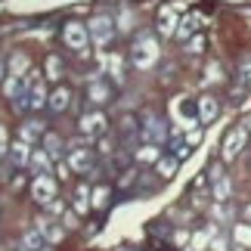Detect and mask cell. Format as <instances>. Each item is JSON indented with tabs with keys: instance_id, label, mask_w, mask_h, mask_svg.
<instances>
[{
	"instance_id": "34",
	"label": "cell",
	"mask_w": 251,
	"mask_h": 251,
	"mask_svg": "<svg viewBox=\"0 0 251 251\" xmlns=\"http://www.w3.org/2000/svg\"><path fill=\"white\" fill-rule=\"evenodd\" d=\"M220 78V65H208V81H217Z\"/></svg>"
},
{
	"instance_id": "31",
	"label": "cell",
	"mask_w": 251,
	"mask_h": 251,
	"mask_svg": "<svg viewBox=\"0 0 251 251\" xmlns=\"http://www.w3.org/2000/svg\"><path fill=\"white\" fill-rule=\"evenodd\" d=\"M239 81H242V84H251V59L242 62V69H239Z\"/></svg>"
},
{
	"instance_id": "13",
	"label": "cell",
	"mask_w": 251,
	"mask_h": 251,
	"mask_svg": "<svg viewBox=\"0 0 251 251\" xmlns=\"http://www.w3.org/2000/svg\"><path fill=\"white\" fill-rule=\"evenodd\" d=\"M211 183H214V199H217V201H226L229 192H233V186H229V180L224 177V171H220L217 165L211 168Z\"/></svg>"
},
{
	"instance_id": "21",
	"label": "cell",
	"mask_w": 251,
	"mask_h": 251,
	"mask_svg": "<svg viewBox=\"0 0 251 251\" xmlns=\"http://www.w3.org/2000/svg\"><path fill=\"white\" fill-rule=\"evenodd\" d=\"M37 137H44V124H41V121H28V124H22V130H19V140L34 143Z\"/></svg>"
},
{
	"instance_id": "32",
	"label": "cell",
	"mask_w": 251,
	"mask_h": 251,
	"mask_svg": "<svg viewBox=\"0 0 251 251\" xmlns=\"http://www.w3.org/2000/svg\"><path fill=\"white\" fill-rule=\"evenodd\" d=\"M201 47H205V37H189L186 50H189V53H201Z\"/></svg>"
},
{
	"instance_id": "41",
	"label": "cell",
	"mask_w": 251,
	"mask_h": 251,
	"mask_svg": "<svg viewBox=\"0 0 251 251\" xmlns=\"http://www.w3.org/2000/svg\"><path fill=\"white\" fill-rule=\"evenodd\" d=\"M245 214H248V217H251V205H248V208H245Z\"/></svg>"
},
{
	"instance_id": "12",
	"label": "cell",
	"mask_w": 251,
	"mask_h": 251,
	"mask_svg": "<svg viewBox=\"0 0 251 251\" xmlns=\"http://www.w3.org/2000/svg\"><path fill=\"white\" fill-rule=\"evenodd\" d=\"M87 100H90L93 105L109 102L112 100V87L105 84V81H90V84H87Z\"/></svg>"
},
{
	"instance_id": "18",
	"label": "cell",
	"mask_w": 251,
	"mask_h": 251,
	"mask_svg": "<svg viewBox=\"0 0 251 251\" xmlns=\"http://www.w3.org/2000/svg\"><path fill=\"white\" fill-rule=\"evenodd\" d=\"M199 22H201L199 16H186V19H180V25H177V34H174V37H177V41H189V37L196 34Z\"/></svg>"
},
{
	"instance_id": "23",
	"label": "cell",
	"mask_w": 251,
	"mask_h": 251,
	"mask_svg": "<svg viewBox=\"0 0 251 251\" xmlns=\"http://www.w3.org/2000/svg\"><path fill=\"white\" fill-rule=\"evenodd\" d=\"M44 152L50 158H59V152H62V140L56 137V133H44Z\"/></svg>"
},
{
	"instance_id": "5",
	"label": "cell",
	"mask_w": 251,
	"mask_h": 251,
	"mask_svg": "<svg viewBox=\"0 0 251 251\" xmlns=\"http://www.w3.org/2000/svg\"><path fill=\"white\" fill-rule=\"evenodd\" d=\"M31 196L37 205H50V201L56 199V180L50 177V174H41V177L31 180Z\"/></svg>"
},
{
	"instance_id": "38",
	"label": "cell",
	"mask_w": 251,
	"mask_h": 251,
	"mask_svg": "<svg viewBox=\"0 0 251 251\" xmlns=\"http://www.w3.org/2000/svg\"><path fill=\"white\" fill-rule=\"evenodd\" d=\"M3 149H9V146H6V130L0 127V152H3Z\"/></svg>"
},
{
	"instance_id": "43",
	"label": "cell",
	"mask_w": 251,
	"mask_h": 251,
	"mask_svg": "<svg viewBox=\"0 0 251 251\" xmlns=\"http://www.w3.org/2000/svg\"><path fill=\"white\" fill-rule=\"evenodd\" d=\"M118 251H130V248H118Z\"/></svg>"
},
{
	"instance_id": "42",
	"label": "cell",
	"mask_w": 251,
	"mask_h": 251,
	"mask_svg": "<svg viewBox=\"0 0 251 251\" xmlns=\"http://www.w3.org/2000/svg\"><path fill=\"white\" fill-rule=\"evenodd\" d=\"M9 251H22V245H19V248H9Z\"/></svg>"
},
{
	"instance_id": "36",
	"label": "cell",
	"mask_w": 251,
	"mask_h": 251,
	"mask_svg": "<svg viewBox=\"0 0 251 251\" xmlns=\"http://www.w3.org/2000/svg\"><path fill=\"white\" fill-rule=\"evenodd\" d=\"M211 248H214V251H226V242H224L220 236H214V242H211Z\"/></svg>"
},
{
	"instance_id": "22",
	"label": "cell",
	"mask_w": 251,
	"mask_h": 251,
	"mask_svg": "<svg viewBox=\"0 0 251 251\" xmlns=\"http://www.w3.org/2000/svg\"><path fill=\"white\" fill-rule=\"evenodd\" d=\"M90 196L93 192H87V186H78V192H75V211H78V214H87V211L93 208Z\"/></svg>"
},
{
	"instance_id": "16",
	"label": "cell",
	"mask_w": 251,
	"mask_h": 251,
	"mask_svg": "<svg viewBox=\"0 0 251 251\" xmlns=\"http://www.w3.org/2000/svg\"><path fill=\"white\" fill-rule=\"evenodd\" d=\"M50 165H53V158L47 155L44 149H37V152H31V161H28V171H31L34 177H41V174H50Z\"/></svg>"
},
{
	"instance_id": "15",
	"label": "cell",
	"mask_w": 251,
	"mask_h": 251,
	"mask_svg": "<svg viewBox=\"0 0 251 251\" xmlns=\"http://www.w3.org/2000/svg\"><path fill=\"white\" fill-rule=\"evenodd\" d=\"M217 115H220L217 100H214V96H201V100H199V121L201 124H211Z\"/></svg>"
},
{
	"instance_id": "3",
	"label": "cell",
	"mask_w": 251,
	"mask_h": 251,
	"mask_svg": "<svg viewBox=\"0 0 251 251\" xmlns=\"http://www.w3.org/2000/svg\"><path fill=\"white\" fill-rule=\"evenodd\" d=\"M62 41H65V47H69V50L84 53L87 44H90V31H87V25H81V22H65V28H62Z\"/></svg>"
},
{
	"instance_id": "11",
	"label": "cell",
	"mask_w": 251,
	"mask_h": 251,
	"mask_svg": "<svg viewBox=\"0 0 251 251\" xmlns=\"http://www.w3.org/2000/svg\"><path fill=\"white\" fill-rule=\"evenodd\" d=\"M69 165L78 171V174H87L93 168V155H90V149H81V146H75L69 152Z\"/></svg>"
},
{
	"instance_id": "37",
	"label": "cell",
	"mask_w": 251,
	"mask_h": 251,
	"mask_svg": "<svg viewBox=\"0 0 251 251\" xmlns=\"http://www.w3.org/2000/svg\"><path fill=\"white\" fill-rule=\"evenodd\" d=\"M118 22H121L124 31H127V28H130V13H121V16H118Z\"/></svg>"
},
{
	"instance_id": "27",
	"label": "cell",
	"mask_w": 251,
	"mask_h": 251,
	"mask_svg": "<svg viewBox=\"0 0 251 251\" xmlns=\"http://www.w3.org/2000/svg\"><path fill=\"white\" fill-rule=\"evenodd\" d=\"M192 152V143L186 140V133H183V137H174V155L177 158H186Z\"/></svg>"
},
{
	"instance_id": "40",
	"label": "cell",
	"mask_w": 251,
	"mask_h": 251,
	"mask_svg": "<svg viewBox=\"0 0 251 251\" xmlns=\"http://www.w3.org/2000/svg\"><path fill=\"white\" fill-rule=\"evenodd\" d=\"M0 78H3V59H0Z\"/></svg>"
},
{
	"instance_id": "9",
	"label": "cell",
	"mask_w": 251,
	"mask_h": 251,
	"mask_svg": "<svg viewBox=\"0 0 251 251\" xmlns=\"http://www.w3.org/2000/svg\"><path fill=\"white\" fill-rule=\"evenodd\" d=\"M177 25H180L177 9H174V6H161V9H158V34H161V37L177 34Z\"/></svg>"
},
{
	"instance_id": "24",
	"label": "cell",
	"mask_w": 251,
	"mask_h": 251,
	"mask_svg": "<svg viewBox=\"0 0 251 251\" xmlns=\"http://www.w3.org/2000/svg\"><path fill=\"white\" fill-rule=\"evenodd\" d=\"M137 158H140V161H158V158H161V149L155 146V143H146V146L137 149Z\"/></svg>"
},
{
	"instance_id": "25",
	"label": "cell",
	"mask_w": 251,
	"mask_h": 251,
	"mask_svg": "<svg viewBox=\"0 0 251 251\" xmlns=\"http://www.w3.org/2000/svg\"><path fill=\"white\" fill-rule=\"evenodd\" d=\"M102 65H105V72H109L115 81H121V78H124V75H121V59H118L115 53H112V56H105V59H102Z\"/></svg>"
},
{
	"instance_id": "1",
	"label": "cell",
	"mask_w": 251,
	"mask_h": 251,
	"mask_svg": "<svg viewBox=\"0 0 251 251\" xmlns=\"http://www.w3.org/2000/svg\"><path fill=\"white\" fill-rule=\"evenodd\" d=\"M158 41H155V34H140L137 41H133L130 47V62H133V69H140V72H146L152 69V65L158 62Z\"/></svg>"
},
{
	"instance_id": "30",
	"label": "cell",
	"mask_w": 251,
	"mask_h": 251,
	"mask_svg": "<svg viewBox=\"0 0 251 251\" xmlns=\"http://www.w3.org/2000/svg\"><path fill=\"white\" fill-rule=\"evenodd\" d=\"M236 242H242V245H251V226H236Z\"/></svg>"
},
{
	"instance_id": "28",
	"label": "cell",
	"mask_w": 251,
	"mask_h": 251,
	"mask_svg": "<svg viewBox=\"0 0 251 251\" xmlns=\"http://www.w3.org/2000/svg\"><path fill=\"white\" fill-rule=\"evenodd\" d=\"M90 201H93V208H105V205H109V189H105V186H100V189H93V196H90Z\"/></svg>"
},
{
	"instance_id": "8",
	"label": "cell",
	"mask_w": 251,
	"mask_h": 251,
	"mask_svg": "<svg viewBox=\"0 0 251 251\" xmlns=\"http://www.w3.org/2000/svg\"><path fill=\"white\" fill-rule=\"evenodd\" d=\"M78 127L87 140L90 137H100V133H105V115L102 112H90V115H84V118L78 121Z\"/></svg>"
},
{
	"instance_id": "14",
	"label": "cell",
	"mask_w": 251,
	"mask_h": 251,
	"mask_svg": "<svg viewBox=\"0 0 251 251\" xmlns=\"http://www.w3.org/2000/svg\"><path fill=\"white\" fill-rule=\"evenodd\" d=\"M37 229L44 233L47 242H62V236H65V229L56 224L53 217H41V220H37Z\"/></svg>"
},
{
	"instance_id": "4",
	"label": "cell",
	"mask_w": 251,
	"mask_h": 251,
	"mask_svg": "<svg viewBox=\"0 0 251 251\" xmlns=\"http://www.w3.org/2000/svg\"><path fill=\"white\" fill-rule=\"evenodd\" d=\"M44 105H50V93H47L44 81L31 72V84H28V93H25V109L37 112V109H44Z\"/></svg>"
},
{
	"instance_id": "17",
	"label": "cell",
	"mask_w": 251,
	"mask_h": 251,
	"mask_svg": "<svg viewBox=\"0 0 251 251\" xmlns=\"http://www.w3.org/2000/svg\"><path fill=\"white\" fill-rule=\"evenodd\" d=\"M22 251H47V239L41 229H28L22 236Z\"/></svg>"
},
{
	"instance_id": "26",
	"label": "cell",
	"mask_w": 251,
	"mask_h": 251,
	"mask_svg": "<svg viewBox=\"0 0 251 251\" xmlns=\"http://www.w3.org/2000/svg\"><path fill=\"white\" fill-rule=\"evenodd\" d=\"M47 78H50V81L62 78V59H59V56H50V59H47Z\"/></svg>"
},
{
	"instance_id": "10",
	"label": "cell",
	"mask_w": 251,
	"mask_h": 251,
	"mask_svg": "<svg viewBox=\"0 0 251 251\" xmlns=\"http://www.w3.org/2000/svg\"><path fill=\"white\" fill-rule=\"evenodd\" d=\"M28 161H31V149H28V143L16 140L13 146H9V165H13V168H28Z\"/></svg>"
},
{
	"instance_id": "29",
	"label": "cell",
	"mask_w": 251,
	"mask_h": 251,
	"mask_svg": "<svg viewBox=\"0 0 251 251\" xmlns=\"http://www.w3.org/2000/svg\"><path fill=\"white\" fill-rule=\"evenodd\" d=\"M9 75H28V59L25 56H16V59L9 62Z\"/></svg>"
},
{
	"instance_id": "33",
	"label": "cell",
	"mask_w": 251,
	"mask_h": 251,
	"mask_svg": "<svg viewBox=\"0 0 251 251\" xmlns=\"http://www.w3.org/2000/svg\"><path fill=\"white\" fill-rule=\"evenodd\" d=\"M69 168H72L69 161H59V165H56V177H62V180H65V177H69Z\"/></svg>"
},
{
	"instance_id": "19",
	"label": "cell",
	"mask_w": 251,
	"mask_h": 251,
	"mask_svg": "<svg viewBox=\"0 0 251 251\" xmlns=\"http://www.w3.org/2000/svg\"><path fill=\"white\" fill-rule=\"evenodd\" d=\"M72 105V93L65 90V87H56V90L50 93V109L53 112H65Z\"/></svg>"
},
{
	"instance_id": "6",
	"label": "cell",
	"mask_w": 251,
	"mask_h": 251,
	"mask_svg": "<svg viewBox=\"0 0 251 251\" xmlns=\"http://www.w3.org/2000/svg\"><path fill=\"white\" fill-rule=\"evenodd\" d=\"M245 140H248V127H236V130H229V133H226V140H224V161H233L239 152L245 149Z\"/></svg>"
},
{
	"instance_id": "39",
	"label": "cell",
	"mask_w": 251,
	"mask_h": 251,
	"mask_svg": "<svg viewBox=\"0 0 251 251\" xmlns=\"http://www.w3.org/2000/svg\"><path fill=\"white\" fill-rule=\"evenodd\" d=\"M245 127H251V115H248V118H245Z\"/></svg>"
},
{
	"instance_id": "35",
	"label": "cell",
	"mask_w": 251,
	"mask_h": 251,
	"mask_svg": "<svg viewBox=\"0 0 251 251\" xmlns=\"http://www.w3.org/2000/svg\"><path fill=\"white\" fill-rule=\"evenodd\" d=\"M47 208H50L53 214H62V211H65V205H62V201H56V199H53V201H50V205H47Z\"/></svg>"
},
{
	"instance_id": "20",
	"label": "cell",
	"mask_w": 251,
	"mask_h": 251,
	"mask_svg": "<svg viewBox=\"0 0 251 251\" xmlns=\"http://www.w3.org/2000/svg\"><path fill=\"white\" fill-rule=\"evenodd\" d=\"M177 165H180V158H177V155H161V158L155 161V171H158L165 180H171L174 174H177Z\"/></svg>"
},
{
	"instance_id": "7",
	"label": "cell",
	"mask_w": 251,
	"mask_h": 251,
	"mask_svg": "<svg viewBox=\"0 0 251 251\" xmlns=\"http://www.w3.org/2000/svg\"><path fill=\"white\" fill-rule=\"evenodd\" d=\"M143 137H146V143H165L168 140V127H165V121L161 118H155V115H143Z\"/></svg>"
},
{
	"instance_id": "2",
	"label": "cell",
	"mask_w": 251,
	"mask_h": 251,
	"mask_svg": "<svg viewBox=\"0 0 251 251\" xmlns=\"http://www.w3.org/2000/svg\"><path fill=\"white\" fill-rule=\"evenodd\" d=\"M87 31H90V41L96 47H105L115 37V19L112 16H93L87 22Z\"/></svg>"
}]
</instances>
